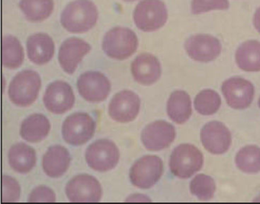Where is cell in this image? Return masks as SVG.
Returning <instances> with one entry per match:
<instances>
[{
    "mask_svg": "<svg viewBox=\"0 0 260 204\" xmlns=\"http://www.w3.org/2000/svg\"><path fill=\"white\" fill-rule=\"evenodd\" d=\"M74 101L72 88L63 81H55L50 84L44 95V104L53 114H64L74 107Z\"/></svg>",
    "mask_w": 260,
    "mask_h": 204,
    "instance_id": "cell-15",
    "label": "cell"
},
{
    "mask_svg": "<svg viewBox=\"0 0 260 204\" xmlns=\"http://www.w3.org/2000/svg\"><path fill=\"white\" fill-rule=\"evenodd\" d=\"M124 1H126V2H135V1H136V0H124Z\"/></svg>",
    "mask_w": 260,
    "mask_h": 204,
    "instance_id": "cell-35",
    "label": "cell"
},
{
    "mask_svg": "<svg viewBox=\"0 0 260 204\" xmlns=\"http://www.w3.org/2000/svg\"><path fill=\"white\" fill-rule=\"evenodd\" d=\"M54 0H21V10L27 19L39 22L47 19L54 10Z\"/></svg>",
    "mask_w": 260,
    "mask_h": 204,
    "instance_id": "cell-25",
    "label": "cell"
},
{
    "mask_svg": "<svg viewBox=\"0 0 260 204\" xmlns=\"http://www.w3.org/2000/svg\"><path fill=\"white\" fill-rule=\"evenodd\" d=\"M258 107H259V108H260V97H259V99H258Z\"/></svg>",
    "mask_w": 260,
    "mask_h": 204,
    "instance_id": "cell-36",
    "label": "cell"
},
{
    "mask_svg": "<svg viewBox=\"0 0 260 204\" xmlns=\"http://www.w3.org/2000/svg\"><path fill=\"white\" fill-rule=\"evenodd\" d=\"M239 68L246 72L260 71V42L255 40L243 43L236 52Z\"/></svg>",
    "mask_w": 260,
    "mask_h": 204,
    "instance_id": "cell-24",
    "label": "cell"
},
{
    "mask_svg": "<svg viewBox=\"0 0 260 204\" xmlns=\"http://www.w3.org/2000/svg\"><path fill=\"white\" fill-rule=\"evenodd\" d=\"M237 167L244 173L255 174L260 172V148L247 146L242 148L236 156Z\"/></svg>",
    "mask_w": 260,
    "mask_h": 204,
    "instance_id": "cell-27",
    "label": "cell"
},
{
    "mask_svg": "<svg viewBox=\"0 0 260 204\" xmlns=\"http://www.w3.org/2000/svg\"><path fill=\"white\" fill-rule=\"evenodd\" d=\"M132 73L138 83L150 85L160 78L162 70L159 59L150 54L142 53L138 55L132 63Z\"/></svg>",
    "mask_w": 260,
    "mask_h": 204,
    "instance_id": "cell-18",
    "label": "cell"
},
{
    "mask_svg": "<svg viewBox=\"0 0 260 204\" xmlns=\"http://www.w3.org/2000/svg\"><path fill=\"white\" fill-rule=\"evenodd\" d=\"M8 158L10 167L20 174L31 172L37 160L35 149L23 143L12 146L9 151Z\"/></svg>",
    "mask_w": 260,
    "mask_h": 204,
    "instance_id": "cell-21",
    "label": "cell"
},
{
    "mask_svg": "<svg viewBox=\"0 0 260 204\" xmlns=\"http://www.w3.org/2000/svg\"><path fill=\"white\" fill-rule=\"evenodd\" d=\"M120 152L116 145L109 140H99L94 142L86 151L88 165L100 172L112 170L118 164Z\"/></svg>",
    "mask_w": 260,
    "mask_h": 204,
    "instance_id": "cell-8",
    "label": "cell"
},
{
    "mask_svg": "<svg viewBox=\"0 0 260 204\" xmlns=\"http://www.w3.org/2000/svg\"><path fill=\"white\" fill-rule=\"evenodd\" d=\"M203 155L191 144H181L172 152L170 168L179 178L186 179L199 172L203 165Z\"/></svg>",
    "mask_w": 260,
    "mask_h": 204,
    "instance_id": "cell-4",
    "label": "cell"
},
{
    "mask_svg": "<svg viewBox=\"0 0 260 204\" xmlns=\"http://www.w3.org/2000/svg\"><path fill=\"white\" fill-rule=\"evenodd\" d=\"M27 53L30 60L35 64L47 63L54 54V43L52 38L45 33L31 35L27 41Z\"/></svg>",
    "mask_w": 260,
    "mask_h": 204,
    "instance_id": "cell-20",
    "label": "cell"
},
{
    "mask_svg": "<svg viewBox=\"0 0 260 204\" xmlns=\"http://www.w3.org/2000/svg\"><path fill=\"white\" fill-rule=\"evenodd\" d=\"M71 160V155L66 148L59 145L51 146L42 159L44 172L51 178H60L66 173Z\"/></svg>",
    "mask_w": 260,
    "mask_h": 204,
    "instance_id": "cell-19",
    "label": "cell"
},
{
    "mask_svg": "<svg viewBox=\"0 0 260 204\" xmlns=\"http://www.w3.org/2000/svg\"><path fill=\"white\" fill-rule=\"evenodd\" d=\"M141 100L136 93L124 90L114 95L109 105V114L115 121L128 123L139 114Z\"/></svg>",
    "mask_w": 260,
    "mask_h": 204,
    "instance_id": "cell-13",
    "label": "cell"
},
{
    "mask_svg": "<svg viewBox=\"0 0 260 204\" xmlns=\"http://www.w3.org/2000/svg\"><path fill=\"white\" fill-rule=\"evenodd\" d=\"M98 9L91 0H75L63 9L60 17L63 27L71 33H84L95 26Z\"/></svg>",
    "mask_w": 260,
    "mask_h": 204,
    "instance_id": "cell-1",
    "label": "cell"
},
{
    "mask_svg": "<svg viewBox=\"0 0 260 204\" xmlns=\"http://www.w3.org/2000/svg\"><path fill=\"white\" fill-rule=\"evenodd\" d=\"M175 138L174 126L164 120L150 123L141 132V141L146 149L150 151H159L168 148Z\"/></svg>",
    "mask_w": 260,
    "mask_h": 204,
    "instance_id": "cell-14",
    "label": "cell"
},
{
    "mask_svg": "<svg viewBox=\"0 0 260 204\" xmlns=\"http://www.w3.org/2000/svg\"><path fill=\"white\" fill-rule=\"evenodd\" d=\"M191 100L188 93L176 91L172 93L167 102V114L175 123L182 124L191 117Z\"/></svg>",
    "mask_w": 260,
    "mask_h": 204,
    "instance_id": "cell-23",
    "label": "cell"
},
{
    "mask_svg": "<svg viewBox=\"0 0 260 204\" xmlns=\"http://www.w3.org/2000/svg\"><path fill=\"white\" fill-rule=\"evenodd\" d=\"M164 163L156 155H145L132 165L129 173L131 182L141 189H149L154 186L162 176Z\"/></svg>",
    "mask_w": 260,
    "mask_h": 204,
    "instance_id": "cell-7",
    "label": "cell"
},
{
    "mask_svg": "<svg viewBox=\"0 0 260 204\" xmlns=\"http://www.w3.org/2000/svg\"><path fill=\"white\" fill-rule=\"evenodd\" d=\"M138 47L136 33L127 27H114L106 33L103 39L105 53L109 57L118 60L130 57L136 52Z\"/></svg>",
    "mask_w": 260,
    "mask_h": 204,
    "instance_id": "cell-2",
    "label": "cell"
},
{
    "mask_svg": "<svg viewBox=\"0 0 260 204\" xmlns=\"http://www.w3.org/2000/svg\"><path fill=\"white\" fill-rule=\"evenodd\" d=\"M229 7L228 0H192L191 11L193 15H201L211 10H226Z\"/></svg>",
    "mask_w": 260,
    "mask_h": 204,
    "instance_id": "cell-30",
    "label": "cell"
},
{
    "mask_svg": "<svg viewBox=\"0 0 260 204\" xmlns=\"http://www.w3.org/2000/svg\"><path fill=\"white\" fill-rule=\"evenodd\" d=\"M190 190L200 200H209L215 193V182L211 177L200 174L196 175L190 183Z\"/></svg>",
    "mask_w": 260,
    "mask_h": 204,
    "instance_id": "cell-29",
    "label": "cell"
},
{
    "mask_svg": "<svg viewBox=\"0 0 260 204\" xmlns=\"http://www.w3.org/2000/svg\"><path fill=\"white\" fill-rule=\"evenodd\" d=\"M50 129L49 120L43 114H35L22 122L20 135L29 143H39L48 137Z\"/></svg>",
    "mask_w": 260,
    "mask_h": 204,
    "instance_id": "cell-22",
    "label": "cell"
},
{
    "mask_svg": "<svg viewBox=\"0 0 260 204\" xmlns=\"http://www.w3.org/2000/svg\"><path fill=\"white\" fill-rule=\"evenodd\" d=\"M185 48L189 57L201 62H209L218 57L221 53L220 41L210 35H193L185 44Z\"/></svg>",
    "mask_w": 260,
    "mask_h": 204,
    "instance_id": "cell-12",
    "label": "cell"
},
{
    "mask_svg": "<svg viewBox=\"0 0 260 204\" xmlns=\"http://www.w3.org/2000/svg\"><path fill=\"white\" fill-rule=\"evenodd\" d=\"M24 61V50L19 40L13 36L3 38V65L11 70L19 68Z\"/></svg>",
    "mask_w": 260,
    "mask_h": 204,
    "instance_id": "cell-26",
    "label": "cell"
},
{
    "mask_svg": "<svg viewBox=\"0 0 260 204\" xmlns=\"http://www.w3.org/2000/svg\"><path fill=\"white\" fill-rule=\"evenodd\" d=\"M95 120L89 114L74 113L67 117L62 126L63 140L68 144L78 146L87 143L95 130Z\"/></svg>",
    "mask_w": 260,
    "mask_h": 204,
    "instance_id": "cell-6",
    "label": "cell"
},
{
    "mask_svg": "<svg viewBox=\"0 0 260 204\" xmlns=\"http://www.w3.org/2000/svg\"><path fill=\"white\" fill-rule=\"evenodd\" d=\"M66 194L71 202H99L101 199L103 190L96 178L89 175H80L68 183Z\"/></svg>",
    "mask_w": 260,
    "mask_h": 204,
    "instance_id": "cell-9",
    "label": "cell"
},
{
    "mask_svg": "<svg viewBox=\"0 0 260 204\" xmlns=\"http://www.w3.org/2000/svg\"><path fill=\"white\" fill-rule=\"evenodd\" d=\"M201 140L207 151L214 155H221L228 152L231 145V134L229 129L219 121L206 123L201 130Z\"/></svg>",
    "mask_w": 260,
    "mask_h": 204,
    "instance_id": "cell-16",
    "label": "cell"
},
{
    "mask_svg": "<svg viewBox=\"0 0 260 204\" xmlns=\"http://www.w3.org/2000/svg\"><path fill=\"white\" fill-rule=\"evenodd\" d=\"M194 105L197 112L202 115H212L220 108L221 98L214 90L205 89L196 95Z\"/></svg>",
    "mask_w": 260,
    "mask_h": 204,
    "instance_id": "cell-28",
    "label": "cell"
},
{
    "mask_svg": "<svg viewBox=\"0 0 260 204\" xmlns=\"http://www.w3.org/2000/svg\"><path fill=\"white\" fill-rule=\"evenodd\" d=\"M42 85L40 76L33 70H24L18 73L10 82L9 96L15 105L28 107L39 96Z\"/></svg>",
    "mask_w": 260,
    "mask_h": 204,
    "instance_id": "cell-3",
    "label": "cell"
},
{
    "mask_svg": "<svg viewBox=\"0 0 260 204\" xmlns=\"http://www.w3.org/2000/svg\"><path fill=\"white\" fill-rule=\"evenodd\" d=\"M168 18L167 6L161 0H142L134 12V21L144 31H154L161 28Z\"/></svg>",
    "mask_w": 260,
    "mask_h": 204,
    "instance_id": "cell-5",
    "label": "cell"
},
{
    "mask_svg": "<svg viewBox=\"0 0 260 204\" xmlns=\"http://www.w3.org/2000/svg\"><path fill=\"white\" fill-rule=\"evenodd\" d=\"M226 103L236 110H244L250 106L255 94V88L249 81L240 77L226 79L221 86Z\"/></svg>",
    "mask_w": 260,
    "mask_h": 204,
    "instance_id": "cell-10",
    "label": "cell"
},
{
    "mask_svg": "<svg viewBox=\"0 0 260 204\" xmlns=\"http://www.w3.org/2000/svg\"><path fill=\"white\" fill-rule=\"evenodd\" d=\"M91 50V46L83 39L71 38L63 41L59 50L58 59L64 72L71 75L83 58Z\"/></svg>",
    "mask_w": 260,
    "mask_h": 204,
    "instance_id": "cell-17",
    "label": "cell"
},
{
    "mask_svg": "<svg viewBox=\"0 0 260 204\" xmlns=\"http://www.w3.org/2000/svg\"><path fill=\"white\" fill-rule=\"evenodd\" d=\"M253 23L255 29H256L258 33H260V8H258V9L255 11L253 18Z\"/></svg>",
    "mask_w": 260,
    "mask_h": 204,
    "instance_id": "cell-34",
    "label": "cell"
},
{
    "mask_svg": "<svg viewBox=\"0 0 260 204\" xmlns=\"http://www.w3.org/2000/svg\"><path fill=\"white\" fill-rule=\"evenodd\" d=\"M28 201L29 202H55V193L49 187L39 186L30 193Z\"/></svg>",
    "mask_w": 260,
    "mask_h": 204,
    "instance_id": "cell-32",
    "label": "cell"
},
{
    "mask_svg": "<svg viewBox=\"0 0 260 204\" xmlns=\"http://www.w3.org/2000/svg\"><path fill=\"white\" fill-rule=\"evenodd\" d=\"M77 88L85 100L98 103L106 100L109 95L111 83L108 78L100 72L89 71L79 77Z\"/></svg>",
    "mask_w": 260,
    "mask_h": 204,
    "instance_id": "cell-11",
    "label": "cell"
},
{
    "mask_svg": "<svg viewBox=\"0 0 260 204\" xmlns=\"http://www.w3.org/2000/svg\"><path fill=\"white\" fill-rule=\"evenodd\" d=\"M127 200L130 202H148L150 199L143 196V195L137 194L135 196H132L131 197L127 198Z\"/></svg>",
    "mask_w": 260,
    "mask_h": 204,
    "instance_id": "cell-33",
    "label": "cell"
},
{
    "mask_svg": "<svg viewBox=\"0 0 260 204\" xmlns=\"http://www.w3.org/2000/svg\"><path fill=\"white\" fill-rule=\"evenodd\" d=\"M2 201L4 202H17L20 196V186L14 178L3 176Z\"/></svg>",
    "mask_w": 260,
    "mask_h": 204,
    "instance_id": "cell-31",
    "label": "cell"
}]
</instances>
